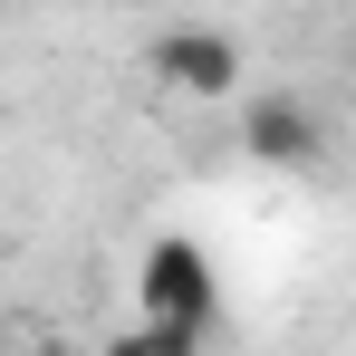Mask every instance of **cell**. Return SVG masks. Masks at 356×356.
I'll return each instance as SVG.
<instances>
[{
  "mask_svg": "<svg viewBox=\"0 0 356 356\" xmlns=\"http://www.w3.org/2000/svg\"><path fill=\"white\" fill-rule=\"evenodd\" d=\"M135 308L145 318H193V327H222V270L202 241L164 232L145 260H135Z\"/></svg>",
  "mask_w": 356,
  "mask_h": 356,
  "instance_id": "obj_1",
  "label": "cell"
},
{
  "mask_svg": "<svg viewBox=\"0 0 356 356\" xmlns=\"http://www.w3.org/2000/svg\"><path fill=\"white\" fill-rule=\"evenodd\" d=\"M232 145L250 164H270V174H308V164H327V116L298 87H260V97H241Z\"/></svg>",
  "mask_w": 356,
  "mask_h": 356,
  "instance_id": "obj_2",
  "label": "cell"
},
{
  "mask_svg": "<svg viewBox=\"0 0 356 356\" xmlns=\"http://www.w3.org/2000/svg\"><path fill=\"white\" fill-rule=\"evenodd\" d=\"M145 67H154V87H174V97H232L250 58H241L232 29L183 19V29H154V39H145Z\"/></svg>",
  "mask_w": 356,
  "mask_h": 356,
  "instance_id": "obj_3",
  "label": "cell"
},
{
  "mask_svg": "<svg viewBox=\"0 0 356 356\" xmlns=\"http://www.w3.org/2000/svg\"><path fill=\"white\" fill-rule=\"evenodd\" d=\"M212 347V327H193V318H135L106 356H202Z\"/></svg>",
  "mask_w": 356,
  "mask_h": 356,
  "instance_id": "obj_4",
  "label": "cell"
},
{
  "mask_svg": "<svg viewBox=\"0 0 356 356\" xmlns=\"http://www.w3.org/2000/svg\"><path fill=\"white\" fill-rule=\"evenodd\" d=\"M29 356H87V347H77V337H39Z\"/></svg>",
  "mask_w": 356,
  "mask_h": 356,
  "instance_id": "obj_5",
  "label": "cell"
}]
</instances>
